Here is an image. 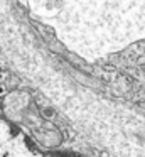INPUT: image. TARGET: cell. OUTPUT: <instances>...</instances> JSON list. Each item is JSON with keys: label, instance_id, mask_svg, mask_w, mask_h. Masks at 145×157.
<instances>
[{"label": "cell", "instance_id": "6da1fadb", "mask_svg": "<svg viewBox=\"0 0 145 157\" xmlns=\"http://www.w3.org/2000/svg\"><path fill=\"white\" fill-rule=\"evenodd\" d=\"M0 157H67L51 155L37 150L22 132L13 130L9 123L0 120Z\"/></svg>", "mask_w": 145, "mask_h": 157}]
</instances>
